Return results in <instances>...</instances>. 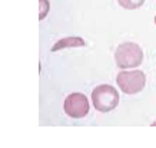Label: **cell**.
<instances>
[{"mask_svg": "<svg viewBox=\"0 0 156 148\" xmlns=\"http://www.w3.org/2000/svg\"><path fill=\"white\" fill-rule=\"evenodd\" d=\"M92 101L99 112H110L119 105V94L112 85H99L92 92Z\"/></svg>", "mask_w": 156, "mask_h": 148, "instance_id": "7a4b0ae2", "label": "cell"}, {"mask_svg": "<svg viewBox=\"0 0 156 148\" xmlns=\"http://www.w3.org/2000/svg\"><path fill=\"white\" fill-rule=\"evenodd\" d=\"M86 42L79 36H69V38L60 39L59 42H56V45L52 48V52H57L60 49L65 48H77V46H85Z\"/></svg>", "mask_w": 156, "mask_h": 148, "instance_id": "5b68a950", "label": "cell"}, {"mask_svg": "<svg viewBox=\"0 0 156 148\" xmlns=\"http://www.w3.org/2000/svg\"><path fill=\"white\" fill-rule=\"evenodd\" d=\"M49 7H50V3H49V0H39V10H40V13H39V19L43 20L49 13Z\"/></svg>", "mask_w": 156, "mask_h": 148, "instance_id": "52a82bcc", "label": "cell"}, {"mask_svg": "<svg viewBox=\"0 0 156 148\" xmlns=\"http://www.w3.org/2000/svg\"><path fill=\"white\" fill-rule=\"evenodd\" d=\"M115 61H116V65L120 69L137 68L143 62V50L137 43H120L116 49V52H115Z\"/></svg>", "mask_w": 156, "mask_h": 148, "instance_id": "6da1fadb", "label": "cell"}, {"mask_svg": "<svg viewBox=\"0 0 156 148\" xmlns=\"http://www.w3.org/2000/svg\"><path fill=\"white\" fill-rule=\"evenodd\" d=\"M65 112H66L70 118H83L87 115L89 112V101L86 98V95L83 94H79V92H75V94H70L65 99Z\"/></svg>", "mask_w": 156, "mask_h": 148, "instance_id": "277c9868", "label": "cell"}, {"mask_svg": "<svg viewBox=\"0 0 156 148\" xmlns=\"http://www.w3.org/2000/svg\"><path fill=\"white\" fill-rule=\"evenodd\" d=\"M118 2L123 9H128V10L137 9V7H140L145 3V0H118Z\"/></svg>", "mask_w": 156, "mask_h": 148, "instance_id": "8992f818", "label": "cell"}, {"mask_svg": "<svg viewBox=\"0 0 156 148\" xmlns=\"http://www.w3.org/2000/svg\"><path fill=\"white\" fill-rule=\"evenodd\" d=\"M153 125H155V127H156V122H153Z\"/></svg>", "mask_w": 156, "mask_h": 148, "instance_id": "ba28073f", "label": "cell"}, {"mask_svg": "<svg viewBox=\"0 0 156 148\" xmlns=\"http://www.w3.org/2000/svg\"><path fill=\"white\" fill-rule=\"evenodd\" d=\"M116 83L128 95L139 94L146 85V75L142 71H122L116 76Z\"/></svg>", "mask_w": 156, "mask_h": 148, "instance_id": "3957f363", "label": "cell"}]
</instances>
